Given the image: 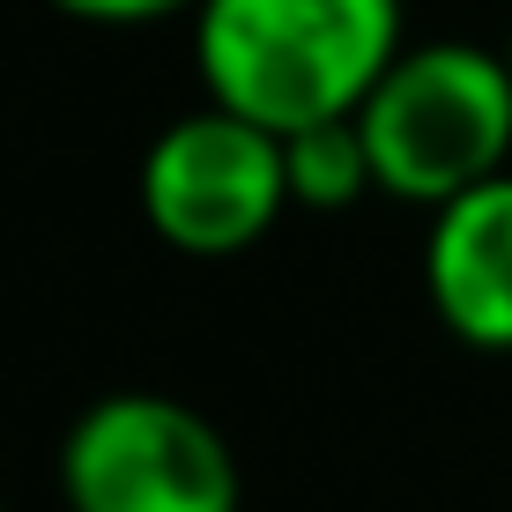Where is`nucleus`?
<instances>
[{"mask_svg":"<svg viewBox=\"0 0 512 512\" xmlns=\"http://www.w3.org/2000/svg\"><path fill=\"white\" fill-rule=\"evenodd\" d=\"M379 193L446 208L453 193L512 171V60L468 38L401 45L379 90L357 104Z\"/></svg>","mask_w":512,"mask_h":512,"instance_id":"f03ea898","label":"nucleus"},{"mask_svg":"<svg viewBox=\"0 0 512 512\" xmlns=\"http://www.w3.org/2000/svg\"><path fill=\"white\" fill-rule=\"evenodd\" d=\"M60 505L67 512H238L245 475L231 438L179 394L90 401L60 438Z\"/></svg>","mask_w":512,"mask_h":512,"instance_id":"7ed1b4c3","label":"nucleus"},{"mask_svg":"<svg viewBox=\"0 0 512 512\" xmlns=\"http://www.w3.org/2000/svg\"><path fill=\"white\" fill-rule=\"evenodd\" d=\"M401 0H201L193 67L208 104L275 134L349 119L401 60Z\"/></svg>","mask_w":512,"mask_h":512,"instance_id":"f257e3e1","label":"nucleus"},{"mask_svg":"<svg viewBox=\"0 0 512 512\" xmlns=\"http://www.w3.org/2000/svg\"><path fill=\"white\" fill-rule=\"evenodd\" d=\"M0 512H8V505H0Z\"/></svg>","mask_w":512,"mask_h":512,"instance_id":"1a4fd4ad","label":"nucleus"},{"mask_svg":"<svg viewBox=\"0 0 512 512\" xmlns=\"http://www.w3.org/2000/svg\"><path fill=\"white\" fill-rule=\"evenodd\" d=\"M505 60H512V38H505Z\"/></svg>","mask_w":512,"mask_h":512,"instance_id":"6e6552de","label":"nucleus"},{"mask_svg":"<svg viewBox=\"0 0 512 512\" xmlns=\"http://www.w3.org/2000/svg\"><path fill=\"white\" fill-rule=\"evenodd\" d=\"M134 193H141V223L186 260L253 253L297 208L290 164H282V134L231 112V104H201V112L171 119L141 149Z\"/></svg>","mask_w":512,"mask_h":512,"instance_id":"20e7f679","label":"nucleus"},{"mask_svg":"<svg viewBox=\"0 0 512 512\" xmlns=\"http://www.w3.org/2000/svg\"><path fill=\"white\" fill-rule=\"evenodd\" d=\"M45 8L75 15V23H97V30H134V23L186 15V8H201V0H45Z\"/></svg>","mask_w":512,"mask_h":512,"instance_id":"0eeeda50","label":"nucleus"},{"mask_svg":"<svg viewBox=\"0 0 512 512\" xmlns=\"http://www.w3.org/2000/svg\"><path fill=\"white\" fill-rule=\"evenodd\" d=\"M423 297L475 357H512V171L453 193L423 231Z\"/></svg>","mask_w":512,"mask_h":512,"instance_id":"39448f33","label":"nucleus"},{"mask_svg":"<svg viewBox=\"0 0 512 512\" xmlns=\"http://www.w3.org/2000/svg\"><path fill=\"white\" fill-rule=\"evenodd\" d=\"M282 164H290V201L297 208H327L334 216V208H357L364 193H379V171H372L357 112L282 134Z\"/></svg>","mask_w":512,"mask_h":512,"instance_id":"423d86ee","label":"nucleus"}]
</instances>
